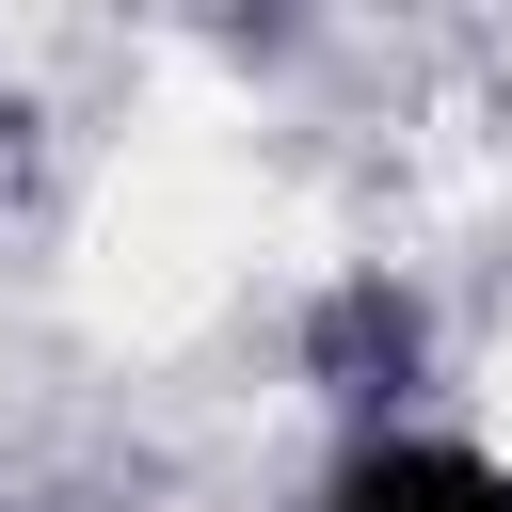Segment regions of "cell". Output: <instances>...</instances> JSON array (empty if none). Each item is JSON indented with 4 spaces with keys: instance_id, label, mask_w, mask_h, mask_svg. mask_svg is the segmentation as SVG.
<instances>
[{
    "instance_id": "1",
    "label": "cell",
    "mask_w": 512,
    "mask_h": 512,
    "mask_svg": "<svg viewBox=\"0 0 512 512\" xmlns=\"http://www.w3.org/2000/svg\"><path fill=\"white\" fill-rule=\"evenodd\" d=\"M240 256H256V176H240L224 112L176 96V128H144L128 176H112L96 224H80V320L128 336V352H160V336H192V320L240 288Z\"/></svg>"
},
{
    "instance_id": "2",
    "label": "cell",
    "mask_w": 512,
    "mask_h": 512,
    "mask_svg": "<svg viewBox=\"0 0 512 512\" xmlns=\"http://www.w3.org/2000/svg\"><path fill=\"white\" fill-rule=\"evenodd\" d=\"M480 416L512 432V320H496V352H480Z\"/></svg>"
}]
</instances>
